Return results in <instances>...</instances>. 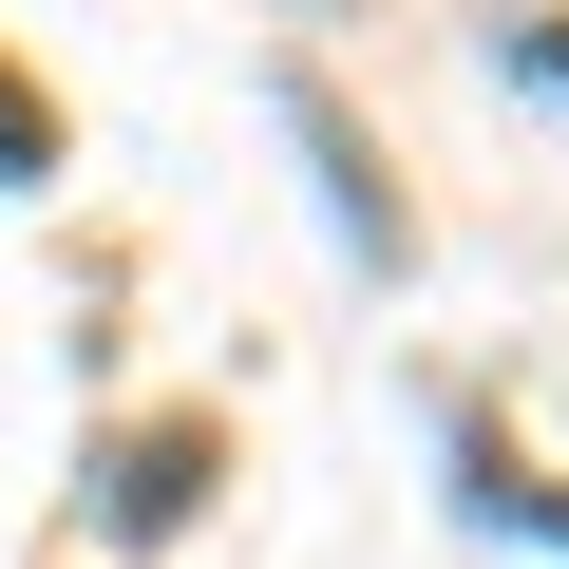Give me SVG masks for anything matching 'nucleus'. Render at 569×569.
<instances>
[{
    "instance_id": "obj_2",
    "label": "nucleus",
    "mask_w": 569,
    "mask_h": 569,
    "mask_svg": "<svg viewBox=\"0 0 569 569\" xmlns=\"http://www.w3.org/2000/svg\"><path fill=\"white\" fill-rule=\"evenodd\" d=\"M39 171H58V114H39L20 77H0V190H39Z\"/></svg>"
},
{
    "instance_id": "obj_1",
    "label": "nucleus",
    "mask_w": 569,
    "mask_h": 569,
    "mask_svg": "<svg viewBox=\"0 0 569 569\" xmlns=\"http://www.w3.org/2000/svg\"><path fill=\"white\" fill-rule=\"evenodd\" d=\"M190 475H209V437H133V475H114V512H133V531H171V512H190Z\"/></svg>"
}]
</instances>
